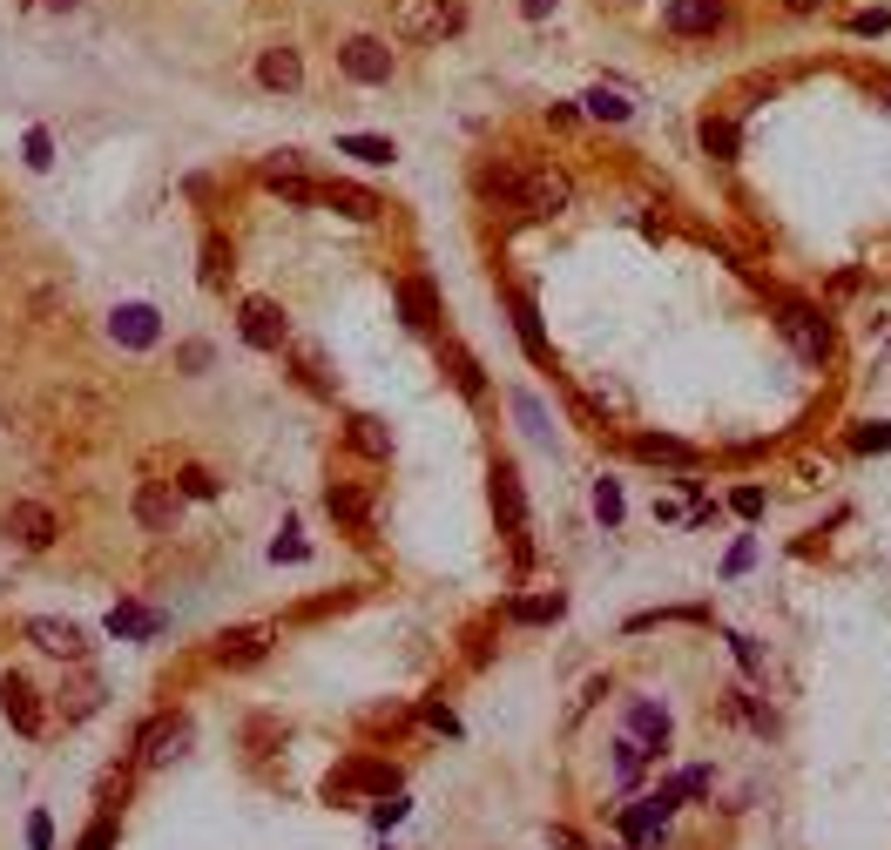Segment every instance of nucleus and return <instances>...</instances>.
I'll use <instances>...</instances> for the list:
<instances>
[{"label": "nucleus", "instance_id": "obj_53", "mask_svg": "<svg viewBox=\"0 0 891 850\" xmlns=\"http://www.w3.org/2000/svg\"><path fill=\"white\" fill-rule=\"evenodd\" d=\"M48 8H55V14H68V8H74V0H48Z\"/></svg>", "mask_w": 891, "mask_h": 850}, {"label": "nucleus", "instance_id": "obj_45", "mask_svg": "<svg viewBox=\"0 0 891 850\" xmlns=\"http://www.w3.org/2000/svg\"><path fill=\"white\" fill-rule=\"evenodd\" d=\"M729 648H736V662H743V675H763V648L750 635H729Z\"/></svg>", "mask_w": 891, "mask_h": 850}, {"label": "nucleus", "instance_id": "obj_35", "mask_svg": "<svg viewBox=\"0 0 891 850\" xmlns=\"http://www.w3.org/2000/svg\"><path fill=\"white\" fill-rule=\"evenodd\" d=\"M406 817H412L406 790H392V796H372V830H392V824H406Z\"/></svg>", "mask_w": 891, "mask_h": 850}, {"label": "nucleus", "instance_id": "obj_44", "mask_svg": "<svg viewBox=\"0 0 891 850\" xmlns=\"http://www.w3.org/2000/svg\"><path fill=\"white\" fill-rule=\"evenodd\" d=\"M210 358H216V352H210V344H203V338H189V344H183V352H176V365H183V371H210Z\"/></svg>", "mask_w": 891, "mask_h": 850}, {"label": "nucleus", "instance_id": "obj_1", "mask_svg": "<svg viewBox=\"0 0 891 850\" xmlns=\"http://www.w3.org/2000/svg\"><path fill=\"white\" fill-rule=\"evenodd\" d=\"M399 790V763H378V756H352L325 777L331 803H352V796H392Z\"/></svg>", "mask_w": 891, "mask_h": 850}, {"label": "nucleus", "instance_id": "obj_7", "mask_svg": "<svg viewBox=\"0 0 891 850\" xmlns=\"http://www.w3.org/2000/svg\"><path fill=\"white\" fill-rule=\"evenodd\" d=\"M669 817H676V810H663L655 796H635V803H622V810H614V830H622V850L663 843V837H669Z\"/></svg>", "mask_w": 891, "mask_h": 850}, {"label": "nucleus", "instance_id": "obj_32", "mask_svg": "<svg viewBox=\"0 0 891 850\" xmlns=\"http://www.w3.org/2000/svg\"><path fill=\"white\" fill-rule=\"evenodd\" d=\"M595 520L614 533L622 527V480H595Z\"/></svg>", "mask_w": 891, "mask_h": 850}, {"label": "nucleus", "instance_id": "obj_48", "mask_svg": "<svg viewBox=\"0 0 891 850\" xmlns=\"http://www.w3.org/2000/svg\"><path fill=\"white\" fill-rule=\"evenodd\" d=\"M419 716H425V722H433V729H439V736H459V716H453V709H439V703H425Z\"/></svg>", "mask_w": 891, "mask_h": 850}, {"label": "nucleus", "instance_id": "obj_20", "mask_svg": "<svg viewBox=\"0 0 891 850\" xmlns=\"http://www.w3.org/2000/svg\"><path fill=\"white\" fill-rule=\"evenodd\" d=\"M102 695H108V688H102V675H95V669L82 662V675H74V682L61 688V716H68V722H82V716H95V709H102Z\"/></svg>", "mask_w": 891, "mask_h": 850}, {"label": "nucleus", "instance_id": "obj_50", "mask_svg": "<svg viewBox=\"0 0 891 850\" xmlns=\"http://www.w3.org/2000/svg\"><path fill=\"white\" fill-rule=\"evenodd\" d=\"M884 27H891V14H884V8H871V14L851 21V34H884Z\"/></svg>", "mask_w": 891, "mask_h": 850}, {"label": "nucleus", "instance_id": "obj_43", "mask_svg": "<svg viewBox=\"0 0 891 850\" xmlns=\"http://www.w3.org/2000/svg\"><path fill=\"white\" fill-rule=\"evenodd\" d=\"M55 163V142H48V129H27V169H48Z\"/></svg>", "mask_w": 891, "mask_h": 850}, {"label": "nucleus", "instance_id": "obj_19", "mask_svg": "<svg viewBox=\"0 0 891 850\" xmlns=\"http://www.w3.org/2000/svg\"><path fill=\"white\" fill-rule=\"evenodd\" d=\"M108 635H122V641H149V635H163V614H156V607H142V601H115V607H108Z\"/></svg>", "mask_w": 891, "mask_h": 850}, {"label": "nucleus", "instance_id": "obj_31", "mask_svg": "<svg viewBox=\"0 0 891 850\" xmlns=\"http://www.w3.org/2000/svg\"><path fill=\"white\" fill-rule=\"evenodd\" d=\"M223 284H230V244L203 237V291H223Z\"/></svg>", "mask_w": 891, "mask_h": 850}, {"label": "nucleus", "instance_id": "obj_6", "mask_svg": "<svg viewBox=\"0 0 891 850\" xmlns=\"http://www.w3.org/2000/svg\"><path fill=\"white\" fill-rule=\"evenodd\" d=\"M0 716H8L14 729H21V736H42V729H48V709H42V688H34L21 669H8V675H0Z\"/></svg>", "mask_w": 891, "mask_h": 850}, {"label": "nucleus", "instance_id": "obj_36", "mask_svg": "<svg viewBox=\"0 0 891 850\" xmlns=\"http://www.w3.org/2000/svg\"><path fill=\"white\" fill-rule=\"evenodd\" d=\"M642 763H648V749H642L635 736H622V743H614V777H622V790L642 777Z\"/></svg>", "mask_w": 891, "mask_h": 850}, {"label": "nucleus", "instance_id": "obj_4", "mask_svg": "<svg viewBox=\"0 0 891 850\" xmlns=\"http://www.w3.org/2000/svg\"><path fill=\"white\" fill-rule=\"evenodd\" d=\"M21 635L42 648V654H55V662H89V628L82 622H61V614H27L21 622Z\"/></svg>", "mask_w": 891, "mask_h": 850}, {"label": "nucleus", "instance_id": "obj_5", "mask_svg": "<svg viewBox=\"0 0 891 850\" xmlns=\"http://www.w3.org/2000/svg\"><path fill=\"white\" fill-rule=\"evenodd\" d=\"M392 27L406 34V42H425V34L467 27V8H459V0H399V8H392Z\"/></svg>", "mask_w": 891, "mask_h": 850}, {"label": "nucleus", "instance_id": "obj_28", "mask_svg": "<svg viewBox=\"0 0 891 850\" xmlns=\"http://www.w3.org/2000/svg\"><path fill=\"white\" fill-rule=\"evenodd\" d=\"M581 102H588V115H595V122H629V115H635V102H629L622 88H588Z\"/></svg>", "mask_w": 891, "mask_h": 850}, {"label": "nucleus", "instance_id": "obj_25", "mask_svg": "<svg viewBox=\"0 0 891 850\" xmlns=\"http://www.w3.org/2000/svg\"><path fill=\"white\" fill-rule=\"evenodd\" d=\"M325 507H331V520H344L359 540L372 533V513H365V493H359V486H331V493H325Z\"/></svg>", "mask_w": 891, "mask_h": 850}, {"label": "nucleus", "instance_id": "obj_9", "mask_svg": "<svg viewBox=\"0 0 891 850\" xmlns=\"http://www.w3.org/2000/svg\"><path fill=\"white\" fill-rule=\"evenodd\" d=\"M108 338L122 344V352H149V344L163 338V311H156V304H115V311H108Z\"/></svg>", "mask_w": 891, "mask_h": 850}, {"label": "nucleus", "instance_id": "obj_47", "mask_svg": "<svg viewBox=\"0 0 891 850\" xmlns=\"http://www.w3.org/2000/svg\"><path fill=\"white\" fill-rule=\"evenodd\" d=\"M548 843H554V850H595L588 837H581V830H567V824H548Z\"/></svg>", "mask_w": 891, "mask_h": 850}, {"label": "nucleus", "instance_id": "obj_30", "mask_svg": "<svg viewBox=\"0 0 891 850\" xmlns=\"http://www.w3.org/2000/svg\"><path fill=\"white\" fill-rule=\"evenodd\" d=\"M635 452H642V459H669V467H695V452H689L682 439H669V433H642Z\"/></svg>", "mask_w": 891, "mask_h": 850}, {"label": "nucleus", "instance_id": "obj_42", "mask_svg": "<svg viewBox=\"0 0 891 850\" xmlns=\"http://www.w3.org/2000/svg\"><path fill=\"white\" fill-rule=\"evenodd\" d=\"M736 703H743V709H750V722L763 729V736H777V709H770V703H763V695H736Z\"/></svg>", "mask_w": 891, "mask_h": 850}, {"label": "nucleus", "instance_id": "obj_10", "mask_svg": "<svg viewBox=\"0 0 891 850\" xmlns=\"http://www.w3.org/2000/svg\"><path fill=\"white\" fill-rule=\"evenodd\" d=\"M338 68L352 74V82L378 88V82H392V48H385V42H372V34H352V42L338 48Z\"/></svg>", "mask_w": 891, "mask_h": 850}, {"label": "nucleus", "instance_id": "obj_33", "mask_svg": "<svg viewBox=\"0 0 891 850\" xmlns=\"http://www.w3.org/2000/svg\"><path fill=\"white\" fill-rule=\"evenodd\" d=\"M703 149H710L716 163H729V156H736V122H723V115H710V122H703Z\"/></svg>", "mask_w": 891, "mask_h": 850}, {"label": "nucleus", "instance_id": "obj_40", "mask_svg": "<svg viewBox=\"0 0 891 850\" xmlns=\"http://www.w3.org/2000/svg\"><path fill=\"white\" fill-rule=\"evenodd\" d=\"M27 850H55V817H48V810H34V817H27Z\"/></svg>", "mask_w": 891, "mask_h": 850}, {"label": "nucleus", "instance_id": "obj_14", "mask_svg": "<svg viewBox=\"0 0 891 850\" xmlns=\"http://www.w3.org/2000/svg\"><path fill=\"white\" fill-rule=\"evenodd\" d=\"M520 210L527 216H561L567 210V176H554V169L520 176Z\"/></svg>", "mask_w": 891, "mask_h": 850}, {"label": "nucleus", "instance_id": "obj_46", "mask_svg": "<svg viewBox=\"0 0 891 850\" xmlns=\"http://www.w3.org/2000/svg\"><path fill=\"white\" fill-rule=\"evenodd\" d=\"M750 560H757V540L743 533V540H736V547H729V560H723V574H729V581H736V574H743Z\"/></svg>", "mask_w": 891, "mask_h": 850}, {"label": "nucleus", "instance_id": "obj_21", "mask_svg": "<svg viewBox=\"0 0 891 850\" xmlns=\"http://www.w3.org/2000/svg\"><path fill=\"white\" fill-rule=\"evenodd\" d=\"M439 365L453 371V385H459L467 399H480V392H486V371H480V358L467 352V344H453V338H446V344H439Z\"/></svg>", "mask_w": 891, "mask_h": 850}, {"label": "nucleus", "instance_id": "obj_15", "mask_svg": "<svg viewBox=\"0 0 891 850\" xmlns=\"http://www.w3.org/2000/svg\"><path fill=\"white\" fill-rule=\"evenodd\" d=\"M136 520H142L149 533H169V527H176V486L142 480V486H136Z\"/></svg>", "mask_w": 891, "mask_h": 850}, {"label": "nucleus", "instance_id": "obj_13", "mask_svg": "<svg viewBox=\"0 0 891 850\" xmlns=\"http://www.w3.org/2000/svg\"><path fill=\"white\" fill-rule=\"evenodd\" d=\"M629 736H635L648 756H663V749H669V709L648 703V695H635V703H629Z\"/></svg>", "mask_w": 891, "mask_h": 850}, {"label": "nucleus", "instance_id": "obj_24", "mask_svg": "<svg viewBox=\"0 0 891 850\" xmlns=\"http://www.w3.org/2000/svg\"><path fill=\"white\" fill-rule=\"evenodd\" d=\"M344 439H352L365 459H392V433H385V418H372V412H359L352 425H344Z\"/></svg>", "mask_w": 891, "mask_h": 850}, {"label": "nucleus", "instance_id": "obj_34", "mask_svg": "<svg viewBox=\"0 0 891 850\" xmlns=\"http://www.w3.org/2000/svg\"><path fill=\"white\" fill-rule=\"evenodd\" d=\"M115 837H122V824H115V810H102V817L74 837V850H115Z\"/></svg>", "mask_w": 891, "mask_h": 850}, {"label": "nucleus", "instance_id": "obj_18", "mask_svg": "<svg viewBox=\"0 0 891 850\" xmlns=\"http://www.w3.org/2000/svg\"><path fill=\"white\" fill-rule=\"evenodd\" d=\"M669 34H716L723 27V0H669Z\"/></svg>", "mask_w": 891, "mask_h": 850}, {"label": "nucleus", "instance_id": "obj_8", "mask_svg": "<svg viewBox=\"0 0 891 850\" xmlns=\"http://www.w3.org/2000/svg\"><path fill=\"white\" fill-rule=\"evenodd\" d=\"M777 324H784V338L797 344V358H804V365H824V358H831V324L810 311V304H784V318H777Z\"/></svg>", "mask_w": 891, "mask_h": 850}, {"label": "nucleus", "instance_id": "obj_17", "mask_svg": "<svg viewBox=\"0 0 891 850\" xmlns=\"http://www.w3.org/2000/svg\"><path fill=\"white\" fill-rule=\"evenodd\" d=\"M399 311L412 331H433L439 324V291L425 284V278H399Z\"/></svg>", "mask_w": 891, "mask_h": 850}, {"label": "nucleus", "instance_id": "obj_51", "mask_svg": "<svg viewBox=\"0 0 891 850\" xmlns=\"http://www.w3.org/2000/svg\"><path fill=\"white\" fill-rule=\"evenodd\" d=\"M548 8H554V0H520V14H527V21H540Z\"/></svg>", "mask_w": 891, "mask_h": 850}, {"label": "nucleus", "instance_id": "obj_38", "mask_svg": "<svg viewBox=\"0 0 891 850\" xmlns=\"http://www.w3.org/2000/svg\"><path fill=\"white\" fill-rule=\"evenodd\" d=\"M270 560H278V567H284V560H291V567H297V560H312V547H304V533H297L291 520H284V533H278V540H270Z\"/></svg>", "mask_w": 891, "mask_h": 850}, {"label": "nucleus", "instance_id": "obj_41", "mask_svg": "<svg viewBox=\"0 0 891 850\" xmlns=\"http://www.w3.org/2000/svg\"><path fill=\"white\" fill-rule=\"evenodd\" d=\"M891 446V418L884 425H865V433H851V452H884Z\"/></svg>", "mask_w": 891, "mask_h": 850}, {"label": "nucleus", "instance_id": "obj_16", "mask_svg": "<svg viewBox=\"0 0 891 850\" xmlns=\"http://www.w3.org/2000/svg\"><path fill=\"white\" fill-rule=\"evenodd\" d=\"M270 654V628H230V635H216V662L223 669H250V662H263Z\"/></svg>", "mask_w": 891, "mask_h": 850}, {"label": "nucleus", "instance_id": "obj_49", "mask_svg": "<svg viewBox=\"0 0 891 850\" xmlns=\"http://www.w3.org/2000/svg\"><path fill=\"white\" fill-rule=\"evenodd\" d=\"M514 412L527 418V433H534V439H548V418H540V405H534V399H514Z\"/></svg>", "mask_w": 891, "mask_h": 850}, {"label": "nucleus", "instance_id": "obj_11", "mask_svg": "<svg viewBox=\"0 0 891 850\" xmlns=\"http://www.w3.org/2000/svg\"><path fill=\"white\" fill-rule=\"evenodd\" d=\"M244 344H250V352H284V344H291V324H284V311L270 297L244 304Z\"/></svg>", "mask_w": 891, "mask_h": 850}, {"label": "nucleus", "instance_id": "obj_3", "mask_svg": "<svg viewBox=\"0 0 891 850\" xmlns=\"http://www.w3.org/2000/svg\"><path fill=\"white\" fill-rule=\"evenodd\" d=\"M493 513H500V527H507L514 560L527 567V560H534V540H527V493H520V473L507 467V459L493 467Z\"/></svg>", "mask_w": 891, "mask_h": 850}, {"label": "nucleus", "instance_id": "obj_29", "mask_svg": "<svg viewBox=\"0 0 891 850\" xmlns=\"http://www.w3.org/2000/svg\"><path fill=\"white\" fill-rule=\"evenodd\" d=\"M338 156H359V163H392L399 149H392V135H338Z\"/></svg>", "mask_w": 891, "mask_h": 850}, {"label": "nucleus", "instance_id": "obj_2", "mask_svg": "<svg viewBox=\"0 0 891 850\" xmlns=\"http://www.w3.org/2000/svg\"><path fill=\"white\" fill-rule=\"evenodd\" d=\"M183 749H189V716L183 709H163V716H149L136 729V763L142 769H169Z\"/></svg>", "mask_w": 891, "mask_h": 850}, {"label": "nucleus", "instance_id": "obj_26", "mask_svg": "<svg viewBox=\"0 0 891 850\" xmlns=\"http://www.w3.org/2000/svg\"><path fill=\"white\" fill-rule=\"evenodd\" d=\"M567 614V594L554 588V594H527V601H507V622H527V628H540V622H561Z\"/></svg>", "mask_w": 891, "mask_h": 850}, {"label": "nucleus", "instance_id": "obj_12", "mask_svg": "<svg viewBox=\"0 0 891 850\" xmlns=\"http://www.w3.org/2000/svg\"><path fill=\"white\" fill-rule=\"evenodd\" d=\"M8 533L21 540L27 554H42V547H55L61 527H55V513L42 507V499H14V507H8Z\"/></svg>", "mask_w": 891, "mask_h": 850}, {"label": "nucleus", "instance_id": "obj_23", "mask_svg": "<svg viewBox=\"0 0 891 850\" xmlns=\"http://www.w3.org/2000/svg\"><path fill=\"white\" fill-rule=\"evenodd\" d=\"M318 197H325L331 210H344V216H359V223H372V216L385 210L372 189H359V182H331V189H318Z\"/></svg>", "mask_w": 891, "mask_h": 850}, {"label": "nucleus", "instance_id": "obj_52", "mask_svg": "<svg viewBox=\"0 0 891 850\" xmlns=\"http://www.w3.org/2000/svg\"><path fill=\"white\" fill-rule=\"evenodd\" d=\"M824 8V0H790V14H818Z\"/></svg>", "mask_w": 891, "mask_h": 850}, {"label": "nucleus", "instance_id": "obj_37", "mask_svg": "<svg viewBox=\"0 0 891 850\" xmlns=\"http://www.w3.org/2000/svg\"><path fill=\"white\" fill-rule=\"evenodd\" d=\"M176 493H183V499H216V473H210V467H183V473H176Z\"/></svg>", "mask_w": 891, "mask_h": 850}, {"label": "nucleus", "instance_id": "obj_39", "mask_svg": "<svg viewBox=\"0 0 891 850\" xmlns=\"http://www.w3.org/2000/svg\"><path fill=\"white\" fill-rule=\"evenodd\" d=\"M763 507H770L763 486H736V493H729V513H736V520H763Z\"/></svg>", "mask_w": 891, "mask_h": 850}, {"label": "nucleus", "instance_id": "obj_22", "mask_svg": "<svg viewBox=\"0 0 891 850\" xmlns=\"http://www.w3.org/2000/svg\"><path fill=\"white\" fill-rule=\"evenodd\" d=\"M257 82L291 95V88L304 82V61H297V48H263V61H257Z\"/></svg>", "mask_w": 891, "mask_h": 850}, {"label": "nucleus", "instance_id": "obj_27", "mask_svg": "<svg viewBox=\"0 0 891 850\" xmlns=\"http://www.w3.org/2000/svg\"><path fill=\"white\" fill-rule=\"evenodd\" d=\"M507 304H514V331H520V344H527V358H548V331H540L534 297H527V291H514Z\"/></svg>", "mask_w": 891, "mask_h": 850}]
</instances>
